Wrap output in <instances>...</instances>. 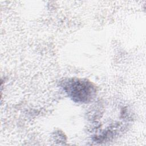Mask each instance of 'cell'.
<instances>
[{
    "instance_id": "1",
    "label": "cell",
    "mask_w": 146,
    "mask_h": 146,
    "mask_svg": "<svg viewBox=\"0 0 146 146\" xmlns=\"http://www.w3.org/2000/svg\"><path fill=\"white\" fill-rule=\"evenodd\" d=\"M62 86L68 96L76 102L88 103L96 96V87L86 79H69L64 81Z\"/></svg>"
}]
</instances>
